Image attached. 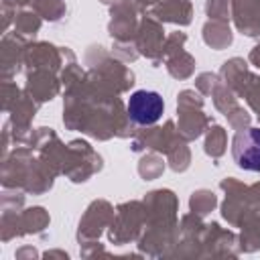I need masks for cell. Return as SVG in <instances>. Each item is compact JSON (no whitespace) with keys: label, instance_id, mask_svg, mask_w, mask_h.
Here are the masks:
<instances>
[{"label":"cell","instance_id":"obj_2","mask_svg":"<svg viewBox=\"0 0 260 260\" xmlns=\"http://www.w3.org/2000/svg\"><path fill=\"white\" fill-rule=\"evenodd\" d=\"M162 110H165L162 98L150 89H138L128 100V114L132 122L140 126H150L158 122L162 116Z\"/></svg>","mask_w":260,"mask_h":260},{"label":"cell","instance_id":"obj_1","mask_svg":"<svg viewBox=\"0 0 260 260\" xmlns=\"http://www.w3.org/2000/svg\"><path fill=\"white\" fill-rule=\"evenodd\" d=\"M232 154L240 169L260 173V128H246L234 136Z\"/></svg>","mask_w":260,"mask_h":260}]
</instances>
